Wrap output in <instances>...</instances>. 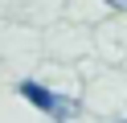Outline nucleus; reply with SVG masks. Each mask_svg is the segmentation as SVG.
I'll list each match as a JSON object with an SVG mask.
<instances>
[{"instance_id":"nucleus-1","label":"nucleus","mask_w":127,"mask_h":123,"mask_svg":"<svg viewBox=\"0 0 127 123\" xmlns=\"http://www.w3.org/2000/svg\"><path fill=\"white\" fill-rule=\"evenodd\" d=\"M21 94H25L33 107H41L45 115H58V119H70V115H74V107H70L66 98L49 94V90H45V86H37V82H21Z\"/></svg>"},{"instance_id":"nucleus-2","label":"nucleus","mask_w":127,"mask_h":123,"mask_svg":"<svg viewBox=\"0 0 127 123\" xmlns=\"http://www.w3.org/2000/svg\"><path fill=\"white\" fill-rule=\"evenodd\" d=\"M111 4H115V8H127V0H111Z\"/></svg>"}]
</instances>
